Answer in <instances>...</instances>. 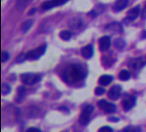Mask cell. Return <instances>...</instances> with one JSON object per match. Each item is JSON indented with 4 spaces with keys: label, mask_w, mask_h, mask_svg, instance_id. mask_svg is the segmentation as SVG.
<instances>
[{
    "label": "cell",
    "mask_w": 146,
    "mask_h": 132,
    "mask_svg": "<svg viewBox=\"0 0 146 132\" xmlns=\"http://www.w3.org/2000/svg\"><path fill=\"white\" fill-rule=\"evenodd\" d=\"M85 76V71L82 66L79 64H71L69 65L62 74L63 80L68 83H74L83 79Z\"/></svg>",
    "instance_id": "6da1fadb"
},
{
    "label": "cell",
    "mask_w": 146,
    "mask_h": 132,
    "mask_svg": "<svg viewBox=\"0 0 146 132\" xmlns=\"http://www.w3.org/2000/svg\"><path fill=\"white\" fill-rule=\"evenodd\" d=\"M46 45H43V46H40L35 49H33V50H30L29 52H27L26 54H25V58L27 59H30V60H34V59H38L41 56H43L46 51Z\"/></svg>",
    "instance_id": "7a4b0ae2"
},
{
    "label": "cell",
    "mask_w": 146,
    "mask_h": 132,
    "mask_svg": "<svg viewBox=\"0 0 146 132\" xmlns=\"http://www.w3.org/2000/svg\"><path fill=\"white\" fill-rule=\"evenodd\" d=\"M21 82L27 85H33L38 82L41 80V76L33 73H23L21 75Z\"/></svg>",
    "instance_id": "3957f363"
},
{
    "label": "cell",
    "mask_w": 146,
    "mask_h": 132,
    "mask_svg": "<svg viewBox=\"0 0 146 132\" xmlns=\"http://www.w3.org/2000/svg\"><path fill=\"white\" fill-rule=\"evenodd\" d=\"M94 107L92 105H87L83 108V111L80 116V124L82 125H87L90 122V118H91V114L93 112Z\"/></svg>",
    "instance_id": "277c9868"
},
{
    "label": "cell",
    "mask_w": 146,
    "mask_h": 132,
    "mask_svg": "<svg viewBox=\"0 0 146 132\" xmlns=\"http://www.w3.org/2000/svg\"><path fill=\"white\" fill-rule=\"evenodd\" d=\"M99 108L107 113H113L116 111V106L106 100H101L98 103Z\"/></svg>",
    "instance_id": "5b68a950"
},
{
    "label": "cell",
    "mask_w": 146,
    "mask_h": 132,
    "mask_svg": "<svg viewBox=\"0 0 146 132\" xmlns=\"http://www.w3.org/2000/svg\"><path fill=\"white\" fill-rule=\"evenodd\" d=\"M121 91H122V88L120 85H115L111 87V88L110 89L108 96L110 100H117L120 98L121 94Z\"/></svg>",
    "instance_id": "8992f818"
},
{
    "label": "cell",
    "mask_w": 146,
    "mask_h": 132,
    "mask_svg": "<svg viewBox=\"0 0 146 132\" xmlns=\"http://www.w3.org/2000/svg\"><path fill=\"white\" fill-rule=\"evenodd\" d=\"M98 44H99V49H100V51L105 52V51L109 50L110 47V46H111V39L108 35L104 36V37L100 38V40L98 41Z\"/></svg>",
    "instance_id": "52a82bcc"
},
{
    "label": "cell",
    "mask_w": 146,
    "mask_h": 132,
    "mask_svg": "<svg viewBox=\"0 0 146 132\" xmlns=\"http://www.w3.org/2000/svg\"><path fill=\"white\" fill-rule=\"evenodd\" d=\"M136 104V98L133 95L127 96L123 101H122V107L125 111L131 110Z\"/></svg>",
    "instance_id": "ba28073f"
},
{
    "label": "cell",
    "mask_w": 146,
    "mask_h": 132,
    "mask_svg": "<svg viewBox=\"0 0 146 132\" xmlns=\"http://www.w3.org/2000/svg\"><path fill=\"white\" fill-rule=\"evenodd\" d=\"M139 14H140V6H136V7H133V9H131L127 12V18L129 21H134L139 17Z\"/></svg>",
    "instance_id": "9c48e42d"
},
{
    "label": "cell",
    "mask_w": 146,
    "mask_h": 132,
    "mask_svg": "<svg viewBox=\"0 0 146 132\" xmlns=\"http://www.w3.org/2000/svg\"><path fill=\"white\" fill-rule=\"evenodd\" d=\"M81 55L85 58H91L93 55V46L92 45H87L81 49Z\"/></svg>",
    "instance_id": "30bf717a"
},
{
    "label": "cell",
    "mask_w": 146,
    "mask_h": 132,
    "mask_svg": "<svg viewBox=\"0 0 146 132\" xmlns=\"http://www.w3.org/2000/svg\"><path fill=\"white\" fill-rule=\"evenodd\" d=\"M112 81H113V76L110 75H103L98 79V82L102 86H107L110 83H111Z\"/></svg>",
    "instance_id": "8fae6325"
},
{
    "label": "cell",
    "mask_w": 146,
    "mask_h": 132,
    "mask_svg": "<svg viewBox=\"0 0 146 132\" xmlns=\"http://www.w3.org/2000/svg\"><path fill=\"white\" fill-rule=\"evenodd\" d=\"M128 4V0H116L115 5H114V9L115 11H121L127 8Z\"/></svg>",
    "instance_id": "7c38bea8"
},
{
    "label": "cell",
    "mask_w": 146,
    "mask_h": 132,
    "mask_svg": "<svg viewBox=\"0 0 146 132\" xmlns=\"http://www.w3.org/2000/svg\"><path fill=\"white\" fill-rule=\"evenodd\" d=\"M26 94V88L23 86H20L17 88V96H16V101H21L23 97L25 96Z\"/></svg>",
    "instance_id": "4fadbf2b"
},
{
    "label": "cell",
    "mask_w": 146,
    "mask_h": 132,
    "mask_svg": "<svg viewBox=\"0 0 146 132\" xmlns=\"http://www.w3.org/2000/svg\"><path fill=\"white\" fill-rule=\"evenodd\" d=\"M32 0H17V2H16V8H17V9H19V10L24 9L27 7V5Z\"/></svg>",
    "instance_id": "5bb4252c"
},
{
    "label": "cell",
    "mask_w": 146,
    "mask_h": 132,
    "mask_svg": "<svg viewBox=\"0 0 146 132\" xmlns=\"http://www.w3.org/2000/svg\"><path fill=\"white\" fill-rule=\"evenodd\" d=\"M133 68H134V69H137V68H139V67H142V66H144L145 64V62H143L141 59H139V58H135V59H133L132 60V62H131V64H129Z\"/></svg>",
    "instance_id": "9a60e30c"
},
{
    "label": "cell",
    "mask_w": 146,
    "mask_h": 132,
    "mask_svg": "<svg viewBox=\"0 0 146 132\" xmlns=\"http://www.w3.org/2000/svg\"><path fill=\"white\" fill-rule=\"evenodd\" d=\"M130 77H131V74L127 70H122L119 73V78L122 81H127L130 79Z\"/></svg>",
    "instance_id": "2e32d148"
},
{
    "label": "cell",
    "mask_w": 146,
    "mask_h": 132,
    "mask_svg": "<svg viewBox=\"0 0 146 132\" xmlns=\"http://www.w3.org/2000/svg\"><path fill=\"white\" fill-rule=\"evenodd\" d=\"M33 26V21L32 20H27L26 21L23 22L22 26H21V30L23 33H27L30 28L31 27Z\"/></svg>",
    "instance_id": "e0dca14e"
},
{
    "label": "cell",
    "mask_w": 146,
    "mask_h": 132,
    "mask_svg": "<svg viewBox=\"0 0 146 132\" xmlns=\"http://www.w3.org/2000/svg\"><path fill=\"white\" fill-rule=\"evenodd\" d=\"M60 37L62 39V40H70V38L72 37V34H71V32L70 31H68V30H63V31H62L61 33H60Z\"/></svg>",
    "instance_id": "ac0fdd59"
},
{
    "label": "cell",
    "mask_w": 146,
    "mask_h": 132,
    "mask_svg": "<svg viewBox=\"0 0 146 132\" xmlns=\"http://www.w3.org/2000/svg\"><path fill=\"white\" fill-rule=\"evenodd\" d=\"M141 131L142 129L140 126H134V125H130L124 129V132H141Z\"/></svg>",
    "instance_id": "d6986e66"
},
{
    "label": "cell",
    "mask_w": 146,
    "mask_h": 132,
    "mask_svg": "<svg viewBox=\"0 0 146 132\" xmlns=\"http://www.w3.org/2000/svg\"><path fill=\"white\" fill-rule=\"evenodd\" d=\"M10 91H11V88H10V86H9L8 83H5V82L2 83L1 92H2V94H3V95L9 94V93H10Z\"/></svg>",
    "instance_id": "ffe728a7"
},
{
    "label": "cell",
    "mask_w": 146,
    "mask_h": 132,
    "mask_svg": "<svg viewBox=\"0 0 146 132\" xmlns=\"http://www.w3.org/2000/svg\"><path fill=\"white\" fill-rule=\"evenodd\" d=\"M114 44H115V47L118 48V49H123V48L125 47V41H124L122 39H121V38L116 39V40H115Z\"/></svg>",
    "instance_id": "44dd1931"
},
{
    "label": "cell",
    "mask_w": 146,
    "mask_h": 132,
    "mask_svg": "<svg viewBox=\"0 0 146 132\" xmlns=\"http://www.w3.org/2000/svg\"><path fill=\"white\" fill-rule=\"evenodd\" d=\"M41 7H42V9H44V10H48V9H50L54 8V4H53L52 1H51V0H50V1H46V2H44V3H43Z\"/></svg>",
    "instance_id": "7402d4cb"
},
{
    "label": "cell",
    "mask_w": 146,
    "mask_h": 132,
    "mask_svg": "<svg viewBox=\"0 0 146 132\" xmlns=\"http://www.w3.org/2000/svg\"><path fill=\"white\" fill-rule=\"evenodd\" d=\"M105 88H103V87H98V88H96V89H95V94H97V95H102V94H104V93H105Z\"/></svg>",
    "instance_id": "603a6c76"
},
{
    "label": "cell",
    "mask_w": 146,
    "mask_h": 132,
    "mask_svg": "<svg viewBox=\"0 0 146 132\" xmlns=\"http://www.w3.org/2000/svg\"><path fill=\"white\" fill-rule=\"evenodd\" d=\"M51 1L54 4V7H56V6H60V5L66 3L68 0H51Z\"/></svg>",
    "instance_id": "cb8c5ba5"
},
{
    "label": "cell",
    "mask_w": 146,
    "mask_h": 132,
    "mask_svg": "<svg viewBox=\"0 0 146 132\" xmlns=\"http://www.w3.org/2000/svg\"><path fill=\"white\" fill-rule=\"evenodd\" d=\"M9 58V54L8 52H2V62L4 63Z\"/></svg>",
    "instance_id": "d4e9b609"
},
{
    "label": "cell",
    "mask_w": 146,
    "mask_h": 132,
    "mask_svg": "<svg viewBox=\"0 0 146 132\" xmlns=\"http://www.w3.org/2000/svg\"><path fill=\"white\" fill-rule=\"evenodd\" d=\"M98 132H113V129L110 126H104L98 130Z\"/></svg>",
    "instance_id": "484cf974"
},
{
    "label": "cell",
    "mask_w": 146,
    "mask_h": 132,
    "mask_svg": "<svg viewBox=\"0 0 146 132\" xmlns=\"http://www.w3.org/2000/svg\"><path fill=\"white\" fill-rule=\"evenodd\" d=\"M26 132H42L38 128H34V127H31V128H28L27 131Z\"/></svg>",
    "instance_id": "4316f807"
},
{
    "label": "cell",
    "mask_w": 146,
    "mask_h": 132,
    "mask_svg": "<svg viewBox=\"0 0 146 132\" xmlns=\"http://www.w3.org/2000/svg\"><path fill=\"white\" fill-rule=\"evenodd\" d=\"M109 120L110 121H112V122H118L119 121V118H116V117H110L109 118Z\"/></svg>",
    "instance_id": "83f0119b"
},
{
    "label": "cell",
    "mask_w": 146,
    "mask_h": 132,
    "mask_svg": "<svg viewBox=\"0 0 146 132\" xmlns=\"http://www.w3.org/2000/svg\"><path fill=\"white\" fill-rule=\"evenodd\" d=\"M142 18L143 19H146V3L145 5V8H144L143 11H142Z\"/></svg>",
    "instance_id": "f1b7e54d"
},
{
    "label": "cell",
    "mask_w": 146,
    "mask_h": 132,
    "mask_svg": "<svg viewBox=\"0 0 146 132\" xmlns=\"http://www.w3.org/2000/svg\"><path fill=\"white\" fill-rule=\"evenodd\" d=\"M35 12H36V9H35V8H33V9H32L30 10V12H28V15H31L34 14Z\"/></svg>",
    "instance_id": "f546056e"
}]
</instances>
